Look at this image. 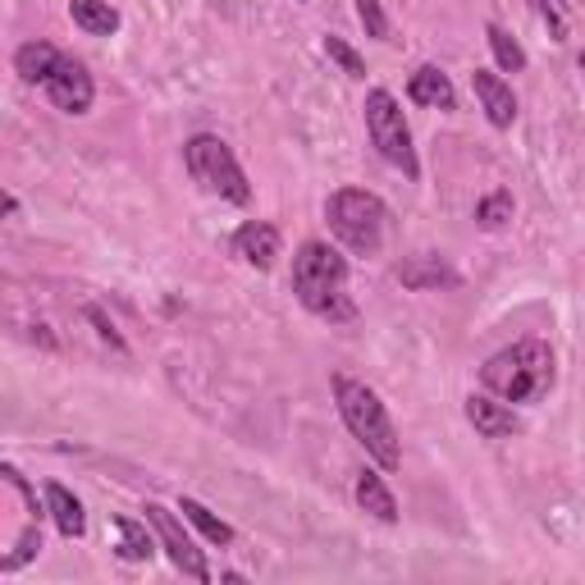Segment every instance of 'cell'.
I'll return each instance as SVG.
<instances>
[{
    "label": "cell",
    "instance_id": "13",
    "mask_svg": "<svg viewBox=\"0 0 585 585\" xmlns=\"http://www.w3.org/2000/svg\"><path fill=\"white\" fill-rule=\"evenodd\" d=\"M467 421H471L485 440H507V435L517 430L513 407H503V402H494V398H485V394H471V398H467Z\"/></svg>",
    "mask_w": 585,
    "mask_h": 585
},
{
    "label": "cell",
    "instance_id": "18",
    "mask_svg": "<svg viewBox=\"0 0 585 585\" xmlns=\"http://www.w3.org/2000/svg\"><path fill=\"white\" fill-rule=\"evenodd\" d=\"M179 513L201 530V536H207L211 545H234V526H229V522H220L215 513H211V507H201L197 499H184V507H179Z\"/></svg>",
    "mask_w": 585,
    "mask_h": 585
},
{
    "label": "cell",
    "instance_id": "3",
    "mask_svg": "<svg viewBox=\"0 0 585 585\" xmlns=\"http://www.w3.org/2000/svg\"><path fill=\"white\" fill-rule=\"evenodd\" d=\"M335 398H339V412L348 421V430L358 435V444L375 457L385 471H394L402 463V448H398V430L385 412V402H379L375 389H366L362 379H352V375H339L335 379Z\"/></svg>",
    "mask_w": 585,
    "mask_h": 585
},
{
    "label": "cell",
    "instance_id": "4",
    "mask_svg": "<svg viewBox=\"0 0 585 585\" xmlns=\"http://www.w3.org/2000/svg\"><path fill=\"white\" fill-rule=\"evenodd\" d=\"M325 220L329 229H335V238L348 247V251H358V257H375L379 243H385V201H379L375 192L366 188H339L335 197L325 201Z\"/></svg>",
    "mask_w": 585,
    "mask_h": 585
},
{
    "label": "cell",
    "instance_id": "23",
    "mask_svg": "<svg viewBox=\"0 0 585 585\" xmlns=\"http://www.w3.org/2000/svg\"><path fill=\"white\" fill-rule=\"evenodd\" d=\"M358 14H362L371 37H379V42L389 37V19H385V10H379V0H358Z\"/></svg>",
    "mask_w": 585,
    "mask_h": 585
},
{
    "label": "cell",
    "instance_id": "22",
    "mask_svg": "<svg viewBox=\"0 0 585 585\" xmlns=\"http://www.w3.org/2000/svg\"><path fill=\"white\" fill-rule=\"evenodd\" d=\"M325 56L335 60V65L348 73V79H366V65H362V56H358V50H352L343 37H325Z\"/></svg>",
    "mask_w": 585,
    "mask_h": 585
},
{
    "label": "cell",
    "instance_id": "24",
    "mask_svg": "<svg viewBox=\"0 0 585 585\" xmlns=\"http://www.w3.org/2000/svg\"><path fill=\"white\" fill-rule=\"evenodd\" d=\"M530 5H536V14L549 23L553 42H563V37H568V23H563V14H558V5H553V0H530Z\"/></svg>",
    "mask_w": 585,
    "mask_h": 585
},
{
    "label": "cell",
    "instance_id": "19",
    "mask_svg": "<svg viewBox=\"0 0 585 585\" xmlns=\"http://www.w3.org/2000/svg\"><path fill=\"white\" fill-rule=\"evenodd\" d=\"M115 526H119V536H124L119 558H129V563H147L151 549H156V545H151V536H147V526L142 522H129V517H119Z\"/></svg>",
    "mask_w": 585,
    "mask_h": 585
},
{
    "label": "cell",
    "instance_id": "14",
    "mask_svg": "<svg viewBox=\"0 0 585 585\" xmlns=\"http://www.w3.org/2000/svg\"><path fill=\"white\" fill-rule=\"evenodd\" d=\"M60 50L56 46H46V42H28V46H19V56H14V69H19V79L23 83H50V73L60 69Z\"/></svg>",
    "mask_w": 585,
    "mask_h": 585
},
{
    "label": "cell",
    "instance_id": "10",
    "mask_svg": "<svg viewBox=\"0 0 585 585\" xmlns=\"http://www.w3.org/2000/svg\"><path fill=\"white\" fill-rule=\"evenodd\" d=\"M234 251H238V257H243L247 266L270 270L274 257H279V229H274V224H261V220L243 224L238 234H234Z\"/></svg>",
    "mask_w": 585,
    "mask_h": 585
},
{
    "label": "cell",
    "instance_id": "9",
    "mask_svg": "<svg viewBox=\"0 0 585 585\" xmlns=\"http://www.w3.org/2000/svg\"><path fill=\"white\" fill-rule=\"evenodd\" d=\"M471 87H476L480 106H485V115H490L494 129H513V119H517V96H513V87H507L499 73H490V69H476V73H471Z\"/></svg>",
    "mask_w": 585,
    "mask_h": 585
},
{
    "label": "cell",
    "instance_id": "2",
    "mask_svg": "<svg viewBox=\"0 0 585 585\" xmlns=\"http://www.w3.org/2000/svg\"><path fill=\"white\" fill-rule=\"evenodd\" d=\"M485 389L499 394L503 402H536L553 385V352L540 339H522L513 348L494 352V358L480 366Z\"/></svg>",
    "mask_w": 585,
    "mask_h": 585
},
{
    "label": "cell",
    "instance_id": "17",
    "mask_svg": "<svg viewBox=\"0 0 585 585\" xmlns=\"http://www.w3.org/2000/svg\"><path fill=\"white\" fill-rule=\"evenodd\" d=\"M69 14L92 37H110L119 28V10H110V0H69Z\"/></svg>",
    "mask_w": 585,
    "mask_h": 585
},
{
    "label": "cell",
    "instance_id": "11",
    "mask_svg": "<svg viewBox=\"0 0 585 585\" xmlns=\"http://www.w3.org/2000/svg\"><path fill=\"white\" fill-rule=\"evenodd\" d=\"M398 279H402V289H417V293H425V289H453L457 284V270L448 266V261H440V257H407L402 266H398Z\"/></svg>",
    "mask_w": 585,
    "mask_h": 585
},
{
    "label": "cell",
    "instance_id": "15",
    "mask_svg": "<svg viewBox=\"0 0 585 585\" xmlns=\"http://www.w3.org/2000/svg\"><path fill=\"white\" fill-rule=\"evenodd\" d=\"M46 507H50V517H56V526H60V536H65V540H79L83 530H87L83 503L73 499L65 485H46Z\"/></svg>",
    "mask_w": 585,
    "mask_h": 585
},
{
    "label": "cell",
    "instance_id": "20",
    "mask_svg": "<svg viewBox=\"0 0 585 585\" xmlns=\"http://www.w3.org/2000/svg\"><path fill=\"white\" fill-rule=\"evenodd\" d=\"M485 37H490V50H494L499 69H507V73H522V69H526V50H522L513 37H507V33L499 28V23H490Z\"/></svg>",
    "mask_w": 585,
    "mask_h": 585
},
{
    "label": "cell",
    "instance_id": "5",
    "mask_svg": "<svg viewBox=\"0 0 585 585\" xmlns=\"http://www.w3.org/2000/svg\"><path fill=\"white\" fill-rule=\"evenodd\" d=\"M184 165H188V174L192 179L207 188V192H215V197H224V201H243L251 197V188H247V174H243V165L234 161V151H229V142H220V138H211V133H197V138H188V147H184Z\"/></svg>",
    "mask_w": 585,
    "mask_h": 585
},
{
    "label": "cell",
    "instance_id": "7",
    "mask_svg": "<svg viewBox=\"0 0 585 585\" xmlns=\"http://www.w3.org/2000/svg\"><path fill=\"white\" fill-rule=\"evenodd\" d=\"M147 526H156V536H161V545H165V553H169V563L179 568L184 576H192V581H201V585L211 581L207 558H201V549H197V545L184 536V526L174 522V513H169V507H161V503H147Z\"/></svg>",
    "mask_w": 585,
    "mask_h": 585
},
{
    "label": "cell",
    "instance_id": "1",
    "mask_svg": "<svg viewBox=\"0 0 585 585\" xmlns=\"http://www.w3.org/2000/svg\"><path fill=\"white\" fill-rule=\"evenodd\" d=\"M293 293L312 316H320L329 325H343V320L358 316V307H352V297H348V261L325 243H302L297 247Z\"/></svg>",
    "mask_w": 585,
    "mask_h": 585
},
{
    "label": "cell",
    "instance_id": "16",
    "mask_svg": "<svg viewBox=\"0 0 585 585\" xmlns=\"http://www.w3.org/2000/svg\"><path fill=\"white\" fill-rule=\"evenodd\" d=\"M358 503H362V513H371L375 522H398V499L394 490L385 485V476H358Z\"/></svg>",
    "mask_w": 585,
    "mask_h": 585
},
{
    "label": "cell",
    "instance_id": "26",
    "mask_svg": "<svg viewBox=\"0 0 585 585\" xmlns=\"http://www.w3.org/2000/svg\"><path fill=\"white\" fill-rule=\"evenodd\" d=\"M581 73H585V56H581Z\"/></svg>",
    "mask_w": 585,
    "mask_h": 585
},
{
    "label": "cell",
    "instance_id": "8",
    "mask_svg": "<svg viewBox=\"0 0 585 585\" xmlns=\"http://www.w3.org/2000/svg\"><path fill=\"white\" fill-rule=\"evenodd\" d=\"M46 96H50V106L65 110V115H87L92 106V73L79 65V60H60V69L50 73V83H46Z\"/></svg>",
    "mask_w": 585,
    "mask_h": 585
},
{
    "label": "cell",
    "instance_id": "25",
    "mask_svg": "<svg viewBox=\"0 0 585 585\" xmlns=\"http://www.w3.org/2000/svg\"><path fill=\"white\" fill-rule=\"evenodd\" d=\"M87 320H92V325H96V329H101V339H106V343H110V348H119V352H124V339H119V335H115V325H110V320H106V316H101V312H96V307H87Z\"/></svg>",
    "mask_w": 585,
    "mask_h": 585
},
{
    "label": "cell",
    "instance_id": "12",
    "mask_svg": "<svg viewBox=\"0 0 585 585\" xmlns=\"http://www.w3.org/2000/svg\"><path fill=\"white\" fill-rule=\"evenodd\" d=\"M407 96L417 101V106H430V110H453L457 106V92L448 83V73L435 69V65H421L412 73V83H407Z\"/></svg>",
    "mask_w": 585,
    "mask_h": 585
},
{
    "label": "cell",
    "instance_id": "21",
    "mask_svg": "<svg viewBox=\"0 0 585 585\" xmlns=\"http://www.w3.org/2000/svg\"><path fill=\"white\" fill-rule=\"evenodd\" d=\"M476 220L485 224V229H503L507 220H513V192H490V197L476 207Z\"/></svg>",
    "mask_w": 585,
    "mask_h": 585
},
{
    "label": "cell",
    "instance_id": "6",
    "mask_svg": "<svg viewBox=\"0 0 585 585\" xmlns=\"http://www.w3.org/2000/svg\"><path fill=\"white\" fill-rule=\"evenodd\" d=\"M366 133H371V142L379 147V156H385L394 169H402L407 179H417L421 161H417V147H412V133H407V119H402V106L394 101V92L375 87L366 96Z\"/></svg>",
    "mask_w": 585,
    "mask_h": 585
}]
</instances>
